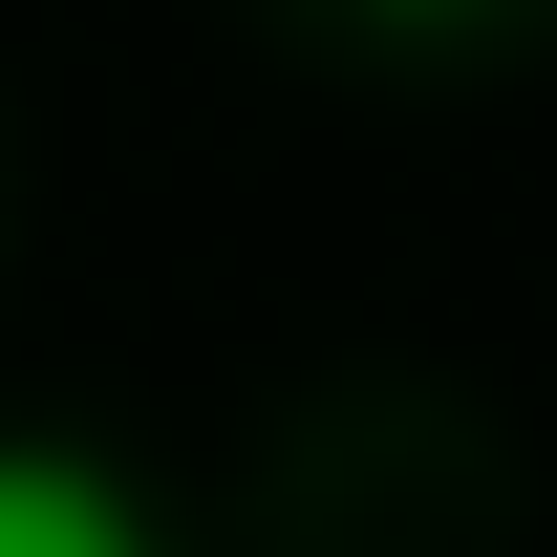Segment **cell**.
<instances>
[{
  "label": "cell",
  "instance_id": "1",
  "mask_svg": "<svg viewBox=\"0 0 557 557\" xmlns=\"http://www.w3.org/2000/svg\"><path fill=\"white\" fill-rule=\"evenodd\" d=\"M0 557H172V536H150L129 472H86V450H0Z\"/></svg>",
  "mask_w": 557,
  "mask_h": 557
},
{
  "label": "cell",
  "instance_id": "2",
  "mask_svg": "<svg viewBox=\"0 0 557 557\" xmlns=\"http://www.w3.org/2000/svg\"><path fill=\"white\" fill-rule=\"evenodd\" d=\"M364 22H493V0H364Z\"/></svg>",
  "mask_w": 557,
  "mask_h": 557
}]
</instances>
